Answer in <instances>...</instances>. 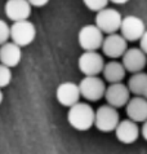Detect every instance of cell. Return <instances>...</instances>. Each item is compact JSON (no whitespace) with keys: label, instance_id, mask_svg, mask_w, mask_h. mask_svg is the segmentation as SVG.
<instances>
[{"label":"cell","instance_id":"18","mask_svg":"<svg viewBox=\"0 0 147 154\" xmlns=\"http://www.w3.org/2000/svg\"><path fill=\"white\" fill-rule=\"evenodd\" d=\"M146 80H147L146 72H143V71L133 72L132 76L128 80V88H129V91H130V93H133L134 96H142Z\"/></svg>","mask_w":147,"mask_h":154},{"label":"cell","instance_id":"4","mask_svg":"<svg viewBox=\"0 0 147 154\" xmlns=\"http://www.w3.org/2000/svg\"><path fill=\"white\" fill-rule=\"evenodd\" d=\"M79 89L81 97L89 101H98L105 96L106 83L103 79L98 78V75H85L79 83Z\"/></svg>","mask_w":147,"mask_h":154},{"label":"cell","instance_id":"15","mask_svg":"<svg viewBox=\"0 0 147 154\" xmlns=\"http://www.w3.org/2000/svg\"><path fill=\"white\" fill-rule=\"evenodd\" d=\"M125 113L132 121L143 123L147 121V98L143 96H134L133 98H129L125 105Z\"/></svg>","mask_w":147,"mask_h":154},{"label":"cell","instance_id":"5","mask_svg":"<svg viewBox=\"0 0 147 154\" xmlns=\"http://www.w3.org/2000/svg\"><path fill=\"white\" fill-rule=\"evenodd\" d=\"M123 17L120 12L115 8L105 7L103 9L97 12L96 16V25L101 29L103 34H112L118 32L122 25Z\"/></svg>","mask_w":147,"mask_h":154},{"label":"cell","instance_id":"22","mask_svg":"<svg viewBox=\"0 0 147 154\" xmlns=\"http://www.w3.org/2000/svg\"><path fill=\"white\" fill-rule=\"evenodd\" d=\"M140 48L147 54V30L143 32V35H142L140 39Z\"/></svg>","mask_w":147,"mask_h":154},{"label":"cell","instance_id":"19","mask_svg":"<svg viewBox=\"0 0 147 154\" xmlns=\"http://www.w3.org/2000/svg\"><path fill=\"white\" fill-rule=\"evenodd\" d=\"M12 82V70L9 66L0 63V88L9 85Z\"/></svg>","mask_w":147,"mask_h":154},{"label":"cell","instance_id":"6","mask_svg":"<svg viewBox=\"0 0 147 154\" xmlns=\"http://www.w3.org/2000/svg\"><path fill=\"white\" fill-rule=\"evenodd\" d=\"M105 39L103 32L97 25H85L79 30L77 42L84 51H97Z\"/></svg>","mask_w":147,"mask_h":154},{"label":"cell","instance_id":"21","mask_svg":"<svg viewBox=\"0 0 147 154\" xmlns=\"http://www.w3.org/2000/svg\"><path fill=\"white\" fill-rule=\"evenodd\" d=\"M10 39V26L7 21L0 20V45Z\"/></svg>","mask_w":147,"mask_h":154},{"label":"cell","instance_id":"3","mask_svg":"<svg viewBox=\"0 0 147 154\" xmlns=\"http://www.w3.org/2000/svg\"><path fill=\"white\" fill-rule=\"evenodd\" d=\"M36 38V27L32 22L27 20L14 21L10 26V39L18 44L21 48L26 47L35 40Z\"/></svg>","mask_w":147,"mask_h":154},{"label":"cell","instance_id":"13","mask_svg":"<svg viewBox=\"0 0 147 154\" xmlns=\"http://www.w3.org/2000/svg\"><path fill=\"white\" fill-rule=\"evenodd\" d=\"M115 135L118 140L123 144H133L138 140L141 135V128L138 127L137 122L132 121L130 118L120 121L115 128Z\"/></svg>","mask_w":147,"mask_h":154},{"label":"cell","instance_id":"7","mask_svg":"<svg viewBox=\"0 0 147 154\" xmlns=\"http://www.w3.org/2000/svg\"><path fill=\"white\" fill-rule=\"evenodd\" d=\"M79 70L84 75H98L105 66V60L97 51H84L77 60Z\"/></svg>","mask_w":147,"mask_h":154},{"label":"cell","instance_id":"20","mask_svg":"<svg viewBox=\"0 0 147 154\" xmlns=\"http://www.w3.org/2000/svg\"><path fill=\"white\" fill-rule=\"evenodd\" d=\"M83 3L89 11L98 12V11L103 9L105 7H107V4L110 2L109 0H83Z\"/></svg>","mask_w":147,"mask_h":154},{"label":"cell","instance_id":"12","mask_svg":"<svg viewBox=\"0 0 147 154\" xmlns=\"http://www.w3.org/2000/svg\"><path fill=\"white\" fill-rule=\"evenodd\" d=\"M80 89L79 84L74 82H63L56 89V98L62 106L70 108L80 100Z\"/></svg>","mask_w":147,"mask_h":154},{"label":"cell","instance_id":"1","mask_svg":"<svg viewBox=\"0 0 147 154\" xmlns=\"http://www.w3.org/2000/svg\"><path fill=\"white\" fill-rule=\"evenodd\" d=\"M94 110L86 102H76L70 106L67 121L72 128L77 131H88L94 126Z\"/></svg>","mask_w":147,"mask_h":154},{"label":"cell","instance_id":"23","mask_svg":"<svg viewBox=\"0 0 147 154\" xmlns=\"http://www.w3.org/2000/svg\"><path fill=\"white\" fill-rule=\"evenodd\" d=\"M28 3L31 4L32 7H36V8H41L46 5L49 3V0H28Z\"/></svg>","mask_w":147,"mask_h":154},{"label":"cell","instance_id":"26","mask_svg":"<svg viewBox=\"0 0 147 154\" xmlns=\"http://www.w3.org/2000/svg\"><path fill=\"white\" fill-rule=\"evenodd\" d=\"M142 96L145 98H147V80H146V84H145V88H143V92H142Z\"/></svg>","mask_w":147,"mask_h":154},{"label":"cell","instance_id":"24","mask_svg":"<svg viewBox=\"0 0 147 154\" xmlns=\"http://www.w3.org/2000/svg\"><path fill=\"white\" fill-rule=\"evenodd\" d=\"M141 135H142V137L147 141V121L143 122V126L141 128Z\"/></svg>","mask_w":147,"mask_h":154},{"label":"cell","instance_id":"10","mask_svg":"<svg viewBox=\"0 0 147 154\" xmlns=\"http://www.w3.org/2000/svg\"><path fill=\"white\" fill-rule=\"evenodd\" d=\"M107 104L114 106L116 109L124 108L127 102L130 98V91H129L128 85L123 84L122 82L118 83H110L109 87H106L105 96Z\"/></svg>","mask_w":147,"mask_h":154},{"label":"cell","instance_id":"25","mask_svg":"<svg viewBox=\"0 0 147 154\" xmlns=\"http://www.w3.org/2000/svg\"><path fill=\"white\" fill-rule=\"evenodd\" d=\"M109 2H111L112 4H116V5H123V4L128 3L129 0H109Z\"/></svg>","mask_w":147,"mask_h":154},{"label":"cell","instance_id":"8","mask_svg":"<svg viewBox=\"0 0 147 154\" xmlns=\"http://www.w3.org/2000/svg\"><path fill=\"white\" fill-rule=\"evenodd\" d=\"M101 48L103 51V54L112 60H116L122 57L124 52L128 48V40L118 32L107 34V36L103 39Z\"/></svg>","mask_w":147,"mask_h":154},{"label":"cell","instance_id":"14","mask_svg":"<svg viewBox=\"0 0 147 154\" xmlns=\"http://www.w3.org/2000/svg\"><path fill=\"white\" fill-rule=\"evenodd\" d=\"M32 5L28 3V0H7L4 12L5 16L12 22L21 20H27L31 14Z\"/></svg>","mask_w":147,"mask_h":154},{"label":"cell","instance_id":"16","mask_svg":"<svg viewBox=\"0 0 147 154\" xmlns=\"http://www.w3.org/2000/svg\"><path fill=\"white\" fill-rule=\"evenodd\" d=\"M21 58H22V51L14 42L8 40L0 45V63L12 69L21 62Z\"/></svg>","mask_w":147,"mask_h":154},{"label":"cell","instance_id":"27","mask_svg":"<svg viewBox=\"0 0 147 154\" xmlns=\"http://www.w3.org/2000/svg\"><path fill=\"white\" fill-rule=\"evenodd\" d=\"M3 100H4V95H3V91H2V88H0V105H2Z\"/></svg>","mask_w":147,"mask_h":154},{"label":"cell","instance_id":"2","mask_svg":"<svg viewBox=\"0 0 147 154\" xmlns=\"http://www.w3.org/2000/svg\"><path fill=\"white\" fill-rule=\"evenodd\" d=\"M120 122V115L118 109L111 105H102L94 113V126L101 132L115 131L118 123Z\"/></svg>","mask_w":147,"mask_h":154},{"label":"cell","instance_id":"11","mask_svg":"<svg viewBox=\"0 0 147 154\" xmlns=\"http://www.w3.org/2000/svg\"><path fill=\"white\" fill-rule=\"evenodd\" d=\"M122 58L125 70L130 74L143 71L147 65V54L141 48H127Z\"/></svg>","mask_w":147,"mask_h":154},{"label":"cell","instance_id":"17","mask_svg":"<svg viewBox=\"0 0 147 154\" xmlns=\"http://www.w3.org/2000/svg\"><path fill=\"white\" fill-rule=\"evenodd\" d=\"M102 74H103L105 80H107L109 83H118V82H122L125 78L127 70H125L123 62L112 60V61L105 63Z\"/></svg>","mask_w":147,"mask_h":154},{"label":"cell","instance_id":"9","mask_svg":"<svg viewBox=\"0 0 147 154\" xmlns=\"http://www.w3.org/2000/svg\"><path fill=\"white\" fill-rule=\"evenodd\" d=\"M119 31L128 42H137L141 39V36L146 31V25L143 20L140 18V17L127 16L125 18L122 20Z\"/></svg>","mask_w":147,"mask_h":154}]
</instances>
